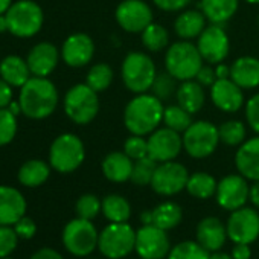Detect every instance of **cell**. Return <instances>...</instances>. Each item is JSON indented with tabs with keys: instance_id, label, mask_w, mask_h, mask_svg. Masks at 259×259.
Segmentation results:
<instances>
[{
	"instance_id": "obj_1",
	"label": "cell",
	"mask_w": 259,
	"mask_h": 259,
	"mask_svg": "<svg viewBox=\"0 0 259 259\" xmlns=\"http://www.w3.org/2000/svg\"><path fill=\"white\" fill-rule=\"evenodd\" d=\"M165 107L162 101L150 93H139L130 101L123 110V123L132 135L147 136L163 122Z\"/></svg>"
},
{
	"instance_id": "obj_2",
	"label": "cell",
	"mask_w": 259,
	"mask_h": 259,
	"mask_svg": "<svg viewBox=\"0 0 259 259\" xmlns=\"http://www.w3.org/2000/svg\"><path fill=\"white\" fill-rule=\"evenodd\" d=\"M22 113L31 119H45L51 116L58 105V92L52 81L43 76H32L20 87Z\"/></svg>"
},
{
	"instance_id": "obj_3",
	"label": "cell",
	"mask_w": 259,
	"mask_h": 259,
	"mask_svg": "<svg viewBox=\"0 0 259 259\" xmlns=\"http://www.w3.org/2000/svg\"><path fill=\"white\" fill-rule=\"evenodd\" d=\"M204 60L195 45L188 40L172 43L165 55V67L177 81L195 79Z\"/></svg>"
},
{
	"instance_id": "obj_4",
	"label": "cell",
	"mask_w": 259,
	"mask_h": 259,
	"mask_svg": "<svg viewBox=\"0 0 259 259\" xmlns=\"http://www.w3.org/2000/svg\"><path fill=\"white\" fill-rule=\"evenodd\" d=\"M120 75L125 87L136 95L147 93L157 76L156 64L144 52H130L122 61Z\"/></svg>"
},
{
	"instance_id": "obj_5",
	"label": "cell",
	"mask_w": 259,
	"mask_h": 259,
	"mask_svg": "<svg viewBox=\"0 0 259 259\" xmlns=\"http://www.w3.org/2000/svg\"><path fill=\"white\" fill-rule=\"evenodd\" d=\"M85 157V148L82 141L72 135V133H64L58 136L49 150V162L51 166L61 172V174H69L73 172L81 166Z\"/></svg>"
},
{
	"instance_id": "obj_6",
	"label": "cell",
	"mask_w": 259,
	"mask_h": 259,
	"mask_svg": "<svg viewBox=\"0 0 259 259\" xmlns=\"http://www.w3.org/2000/svg\"><path fill=\"white\" fill-rule=\"evenodd\" d=\"M98 248L108 259H122L136 248V232L128 223H110L99 233Z\"/></svg>"
},
{
	"instance_id": "obj_7",
	"label": "cell",
	"mask_w": 259,
	"mask_h": 259,
	"mask_svg": "<svg viewBox=\"0 0 259 259\" xmlns=\"http://www.w3.org/2000/svg\"><path fill=\"white\" fill-rule=\"evenodd\" d=\"M8 31L20 38L35 35L43 26V10L32 0H19L7 11Z\"/></svg>"
},
{
	"instance_id": "obj_8",
	"label": "cell",
	"mask_w": 259,
	"mask_h": 259,
	"mask_svg": "<svg viewBox=\"0 0 259 259\" xmlns=\"http://www.w3.org/2000/svg\"><path fill=\"white\" fill-rule=\"evenodd\" d=\"M64 111L78 125L90 123L99 111L98 92L87 84L73 85L64 96Z\"/></svg>"
},
{
	"instance_id": "obj_9",
	"label": "cell",
	"mask_w": 259,
	"mask_h": 259,
	"mask_svg": "<svg viewBox=\"0 0 259 259\" xmlns=\"http://www.w3.org/2000/svg\"><path fill=\"white\" fill-rule=\"evenodd\" d=\"M183 148L194 159H206L215 153L220 144L218 126L209 120L192 122L183 133Z\"/></svg>"
},
{
	"instance_id": "obj_10",
	"label": "cell",
	"mask_w": 259,
	"mask_h": 259,
	"mask_svg": "<svg viewBox=\"0 0 259 259\" xmlns=\"http://www.w3.org/2000/svg\"><path fill=\"white\" fill-rule=\"evenodd\" d=\"M99 241V233L90 220L75 218L69 221L63 230V244L66 250L75 256H89Z\"/></svg>"
},
{
	"instance_id": "obj_11",
	"label": "cell",
	"mask_w": 259,
	"mask_h": 259,
	"mask_svg": "<svg viewBox=\"0 0 259 259\" xmlns=\"http://www.w3.org/2000/svg\"><path fill=\"white\" fill-rule=\"evenodd\" d=\"M188 179V169L182 163L169 160L157 165L151 180V188L159 195L171 197L186 189Z\"/></svg>"
},
{
	"instance_id": "obj_12",
	"label": "cell",
	"mask_w": 259,
	"mask_h": 259,
	"mask_svg": "<svg viewBox=\"0 0 259 259\" xmlns=\"http://www.w3.org/2000/svg\"><path fill=\"white\" fill-rule=\"evenodd\" d=\"M136 251L142 259H163L171 251V242L166 230L144 224L136 232Z\"/></svg>"
},
{
	"instance_id": "obj_13",
	"label": "cell",
	"mask_w": 259,
	"mask_h": 259,
	"mask_svg": "<svg viewBox=\"0 0 259 259\" xmlns=\"http://www.w3.org/2000/svg\"><path fill=\"white\" fill-rule=\"evenodd\" d=\"M226 229L227 236L235 244H251L259 236V215L254 209L242 206L232 210Z\"/></svg>"
},
{
	"instance_id": "obj_14",
	"label": "cell",
	"mask_w": 259,
	"mask_h": 259,
	"mask_svg": "<svg viewBox=\"0 0 259 259\" xmlns=\"http://www.w3.org/2000/svg\"><path fill=\"white\" fill-rule=\"evenodd\" d=\"M116 22L130 34L142 32L153 23V11L144 0H123L116 8Z\"/></svg>"
},
{
	"instance_id": "obj_15",
	"label": "cell",
	"mask_w": 259,
	"mask_h": 259,
	"mask_svg": "<svg viewBox=\"0 0 259 259\" xmlns=\"http://www.w3.org/2000/svg\"><path fill=\"white\" fill-rule=\"evenodd\" d=\"M197 48L206 63L220 64L229 55L230 41L221 25L212 23L210 26H206L204 31L197 38Z\"/></svg>"
},
{
	"instance_id": "obj_16",
	"label": "cell",
	"mask_w": 259,
	"mask_h": 259,
	"mask_svg": "<svg viewBox=\"0 0 259 259\" xmlns=\"http://www.w3.org/2000/svg\"><path fill=\"white\" fill-rule=\"evenodd\" d=\"M183 150V138L172 128H157L148 138V156L157 163L174 160Z\"/></svg>"
},
{
	"instance_id": "obj_17",
	"label": "cell",
	"mask_w": 259,
	"mask_h": 259,
	"mask_svg": "<svg viewBox=\"0 0 259 259\" xmlns=\"http://www.w3.org/2000/svg\"><path fill=\"white\" fill-rule=\"evenodd\" d=\"M215 195H217V203L223 209L232 212L245 206L250 195V188L244 176L230 174L221 179V182L217 186Z\"/></svg>"
},
{
	"instance_id": "obj_18",
	"label": "cell",
	"mask_w": 259,
	"mask_h": 259,
	"mask_svg": "<svg viewBox=\"0 0 259 259\" xmlns=\"http://www.w3.org/2000/svg\"><path fill=\"white\" fill-rule=\"evenodd\" d=\"M93 54H95L93 40L82 32L69 35L61 48V57L64 63L70 67L87 66L92 61Z\"/></svg>"
},
{
	"instance_id": "obj_19",
	"label": "cell",
	"mask_w": 259,
	"mask_h": 259,
	"mask_svg": "<svg viewBox=\"0 0 259 259\" xmlns=\"http://www.w3.org/2000/svg\"><path fill=\"white\" fill-rule=\"evenodd\" d=\"M210 99L213 105L226 113H236L244 105L242 89L230 78L217 79L210 87Z\"/></svg>"
},
{
	"instance_id": "obj_20",
	"label": "cell",
	"mask_w": 259,
	"mask_h": 259,
	"mask_svg": "<svg viewBox=\"0 0 259 259\" xmlns=\"http://www.w3.org/2000/svg\"><path fill=\"white\" fill-rule=\"evenodd\" d=\"M26 213L23 194L13 186H0V226H14Z\"/></svg>"
},
{
	"instance_id": "obj_21",
	"label": "cell",
	"mask_w": 259,
	"mask_h": 259,
	"mask_svg": "<svg viewBox=\"0 0 259 259\" xmlns=\"http://www.w3.org/2000/svg\"><path fill=\"white\" fill-rule=\"evenodd\" d=\"M58 49L51 43H38L34 46L28 55V66L34 76L46 78L51 75L58 64Z\"/></svg>"
},
{
	"instance_id": "obj_22",
	"label": "cell",
	"mask_w": 259,
	"mask_h": 259,
	"mask_svg": "<svg viewBox=\"0 0 259 259\" xmlns=\"http://www.w3.org/2000/svg\"><path fill=\"white\" fill-rule=\"evenodd\" d=\"M235 165L241 176L259 182V135L239 145L235 156Z\"/></svg>"
},
{
	"instance_id": "obj_23",
	"label": "cell",
	"mask_w": 259,
	"mask_h": 259,
	"mask_svg": "<svg viewBox=\"0 0 259 259\" xmlns=\"http://www.w3.org/2000/svg\"><path fill=\"white\" fill-rule=\"evenodd\" d=\"M227 238V229L217 217H206L197 226V241L207 251H218Z\"/></svg>"
},
{
	"instance_id": "obj_24",
	"label": "cell",
	"mask_w": 259,
	"mask_h": 259,
	"mask_svg": "<svg viewBox=\"0 0 259 259\" xmlns=\"http://www.w3.org/2000/svg\"><path fill=\"white\" fill-rule=\"evenodd\" d=\"M230 79L242 90L259 85V60L254 57H239L230 66Z\"/></svg>"
},
{
	"instance_id": "obj_25",
	"label": "cell",
	"mask_w": 259,
	"mask_h": 259,
	"mask_svg": "<svg viewBox=\"0 0 259 259\" xmlns=\"http://www.w3.org/2000/svg\"><path fill=\"white\" fill-rule=\"evenodd\" d=\"M135 160L123 151H113L102 160V172L107 180L113 183H123L132 179Z\"/></svg>"
},
{
	"instance_id": "obj_26",
	"label": "cell",
	"mask_w": 259,
	"mask_h": 259,
	"mask_svg": "<svg viewBox=\"0 0 259 259\" xmlns=\"http://www.w3.org/2000/svg\"><path fill=\"white\" fill-rule=\"evenodd\" d=\"M176 96H177V104L191 114L198 113L206 101L204 87L198 84L195 79L182 81V84L177 87Z\"/></svg>"
},
{
	"instance_id": "obj_27",
	"label": "cell",
	"mask_w": 259,
	"mask_h": 259,
	"mask_svg": "<svg viewBox=\"0 0 259 259\" xmlns=\"http://www.w3.org/2000/svg\"><path fill=\"white\" fill-rule=\"evenodd\" d=\"M31 75L28 61L17 55H10L0 63V76L13 87H23L31 79Z\"/></svg>"
},
{
	"instance_id": "obj_28",
	"label": "cell",
	"mask_w": 259,
	"mask_h": 259,
	"mask_svg": "<svg viewBox=\"0 0 259 259\" xmlns=\"http://www.w3.org/2000/svg\"><path fill=\"white\" fill-rule=\"evenodd\" d=\"M239 0H201L200 8L206 19L213 25L229 22L238 11Z\"/></svg>"
},
{
	"instance_id": "obj_29",
	"label": "cell",
	"mask_w": 259,
	"mask_h": 259,
	"mask_svg": "<svg viewBox=\"0 0 259 259\" xmlns=\"http://www.w3.org/2000/svg\"><path fill=\"white\" fill-rule=\"evenodd\" d=\"M206 16L201 11H185L174 22V31L182 40H192L200 37L206 28Z\"/></svg>"
},
{
	"instance_id": "obj_30",
	"label": "cell",
	"mask_w": 259,
	"mask_h": 259,
	"mask_svg": "<svg viewBox=\"0 0 259 259\" xmlns=\"http://www.w3.org/2000/svg\"><path fill=\"white\" fill-rule=\"evenodd\" d=\"M51 174V168L43 160H28L19 169V182L26 188L41 186Z\"/></svg>"
},
{
	"instance_id": "obj_31",
	"label": "cell",
	"mask_w": 259,
	"mask_h": 259,
	"mask_svg": "<svg viewBox=\"0 0 259 259\" xmlns=\"http://www.w3.org/2000/svg\"><path fill=\"white\" fill-rule=\"evenodd\" d=\"M183 220V210L179 204L172 201H165L160 203L153 209V224L163 229V230H171L177 227Z\"/></svg>"
},
{
	"instance_id": "obj_32",
	"label": "cell",
	"mask_w": 259,
	"mask_h": 259,
	"mask_svg": "<svg viewBox=\"0 0 259 259\" xmlns=\"http://www.w3.org/2000/svg\"><path fill=\"white\" fill-rule=\"evenodd\" d=\"M102 213L110 223H126L132 215V206L122 195L110 194L102 200Z\"/></svg>"
},
{
	"instance_id": "obj_33",
	"label": "cell",
	"mask_w": 259,
	"mask_h": 259,
	"mask_svg": "<svg viewBox=\"0 0 259 259\" xmlns=\"http://www.w3.org/2000/svg\"><path fill=\"white\" fill-rule=\"evenodd\" d=\"M217 186H218V183L210 174L195 172V174L189 176L186 191L195 198L206 200V198H210L212 195L217 194Z\"/></svg>"
},
{
	"instance_id": "obj_34",
	"label": "cell",
	"mask_w": 259,
	"mask_h": 259,
	"mask_svg": "<svg viewBox=\"0 0 259 259\" xmlns=\"http://www.w3.org/2000/svg\"><path fill=\"white\" fill-rule=\"evenodd\" d=\"M168 43L169 34L159 23H151L142 31V45L150 52H160L168 46Z\"/></svg>"
},
{
	"instance_id": "obj_35",
	"label": "cell",
	"mask_w": 259,
	"mask_h": 259,
	"mask_svg": "<svg viewBox=\"0 0 259 259\" xmlns=\"http://www.w3.org/2000/svg\"><path fill=\"white\" fill-rule=\"evenodd\" d=\"M220 142L227 147H239L245 142V125L241 120H227L218 126Z\"/></svg>"
},
{
	"instance_id": "obj_36",
	"label": "cell",
	"mask_w": 259,
	"mask_h": 259,
	"mask_svg": "<svg viewBox=\"0 0 259 259\" xmlns=\"http://www.w3.org/2000/svg\"><path fill=\"white\" fill-rule=\"evenodd\" d=\"M192 114L185 108L177 105H169L163 111V123L168 128H172L177 133H185L192 123Z\"/></svg>"
},
{
	"instance_id": "obj_37",
	"label": "cell",
	"mask_w": 259,
	"mask_h": 259,
	"mask_svg": "<svg viewBox=\"0 0 259 259\" xmlns=\"http://www.w3.org/2000/svg\"><path fill=\"white\" fill-rule=\"evenodd\" d=\"M113 81V69L107 63H98L95 64L85 78V84L92 87L95 92H104L110 87Z\"/></svg>"
},
{
	"instance_id": "obj_38",
	"label": "cell",
	"mask_w": 259,
	"mask_h": 259,
	"mask_svg": "<svg viewBox=\"0 0 259 259\" xmlns=\"http://www.w3.org/2000/svg\"><path fill=\"white\" fill-rule=\"evenodd\" d=\"M209 251L198 241H183L174 245L168 259H209Z\"/></svg>"
},
{
	"instance_id": "obj_39",
	"label": "cell",
	"mask_w": 259,
	"mask_h": 259,
	"mask_svg": "<svg viewBox=\"0 0 259 259\" xmlns=\"http://www.w3.org/2000/svg\"><path fill=\"white\" fill-rule=\"evenodd\" d=\"M157 165L159 163L154 159H151L150 156H147L144 159H139V160H135L132 179H130V180H132L138 186L151 185V180H153V176L156 172Z\"/></svg>"
},
{
	"instance_id": "obj_40",
	"label": "cell",
	"mask_w": 259,
	"mask_h": 259,
	"mask_svg": "<svg viewBox=\"0 0 259 259\" xmlns=\"http://www.w3.org/2000/svg\"><path fill=\"white\" fill-rule=\"evenodd\" d=\"M17 133V119L10 108H0V147L13 142Z\"/></svg>"
},
{
	"instance_id": "obj_41",
	"label": "cell",
	"mask_w": 259,
	"mask_h": 259,
	"mask_svg": "<svg viewBox=\"0 0 259 259\" xmlns=\"http://www.w3.org/2000/svg\"><path fill=\"white\" fill-rule=\"evenodd\" d=\"M176 78L172 75H169L168 72L163 73H157L154 82H153V95L157 96L160 101H166L169 99L176 92H177V85H176Z\"/></svg>"
},
{
	"instance_id": "obj_42",
	"label": "cell",
	"mask_w": 259,
	"mask_h": 259,
	"mask_svg": "<svg viewBox=\"0 0 259 259\" xmlns=\"http://www.w3.org/2000/svg\"><path fill=\"white\" fill-rule=\"evenodd\" d=\"M75 209L79 218L92 221L99 213V210H102V201H99V198L93 194H84L78 198Z\"/></svg>"
},
{
	"instance_id": "obj_43",
	"label": "cell",
	"mask_w": 259,
	"mask_h": 259,
	"mask_svg": "<svg viewBox=\"0 0 259 259\" xmlns=\"http://www.w3.org/2000/svg\"><path fill=\"white\" fill-rule=\"evenodd\" d=\"M123 153L133 160H139L148 156V141L144 136L132 135L123 142Z\"/></svg>"
},
{
	"instance_id": "obj_44",
	"label": "cell",
	"mask_w": 259,
	"mask_h": 259,
	"mask_svg": "<svg viewBox=\"0 0 259 259\" xmlns=\"http://www.w3.org/2000/svg\"><path fill=\"white\" fill-rule=\"evenodd\" d=\"M19 235L13 226H0V259L10 257L17 248Z\"/></svg>"
},
{
	"instance_id": "obj_45",
	"label": "cell",
	"mask_w": 259,
	"mask_h": 259,
	"mask_svg": "<svg viewBox=\"0 0 259 259\" xmlns=\"http://www.w3.org/2000/svg\"><path fill=\"white\" fill-rule=\"evenodd\" d=\"M245 119L250 128L259 135V93L251 96L245 104Z\"/></svg>"
},
{
	"instance_id": "obj_46",
	"label": "cell",
	"mask_w": 259,
	"mask_h": 259,
	"mask_svg": "<svg viewBox=\"0 0 259 259\" xmlns=\"http://www.w3.org/2000/svg\"><path fill=\"white\" fill-rule=\"evenodd\" d=\"M14 229L22 239H31L37 233V224L26 215L14 224Z\"/></svg>"
},
{
	"instance_id": "obj_47",
	"label": "cell",
	"mask_w": 259,
	"mask_h": 259,
	"mask_svg": "<svg viewBox=\"0 0 259 259\" xmlns=\"http://www.w3.org/2000/svg\"><path fill=\"white\" fill-rule=\"evenodd\" d=\"M154 5L162 10V11H166V13H176V11H182L185 10L189 4L191 0H153Z\"/></svg>"
},
{
	"instance_id": "obj_48",
	"label": "cell",
	"mask_w": 259,
	"mask_h": 259,
	"mask_svg": "<svg viewBox=\"0 0 259 259\" xmlns=\"http://www.w3.org/2000/svg\"><path fill=\"white\" fill-rule=\"evenodd\" d=\"M195 81L198 84H201L203 87H212V84L217 81V73H215V69L209 66H201V69L198 70L197 76H195Z\"/></svg>"
},
{
	"instance_id": "obj_49",
	"label": "cell",
	"mask_w": 259,
	"mask_h": 259,
	"mask_svg": "<svg viewBox=\"0 0 259 259\" xmlns=\"http://www.w3.org/2000/svg\"><path fill=\"white\" fill-rule=\"evenodd\" d=\"M13 85H10L2 76H0V108H8L13 102Z\"/></svg>"
},
{
	"instance_id": "obj_50",
	"label": "cell",
	"mask_w": 259,
	"mask_h": 259,
	"mask_svg": "<svg viewBox=\"0 0 259 259\" xmlns=\"http://www.w3.org/2000/svg\"><path fill=\"white\" fill-rule=\"evenodd\" d=\"M31 259H64V257H63V254L60 251H57V250H54L51 247H45V248L37 250L31 256Z\"/></svg>"
},
{
	"instance_id": "obj_51",
	"label": "cell",
	"mask_w": 259,
	"mask_h": 259,
	"mask_svg": "<svg viewBox=\"0 0 259 259\" xmlns=\"http://www.w3.org/2000/svg\"><path fill=\"white\" fill-rule=\"evenodd\" d=\"M250 244H235L233 250H232V257L233 259H250L251 256V250L248 247Z\"/></svg>"
},
{
	"instance_id": "obj_52",
	"label": "cell",
	"mask_w": 259,
	"mask_h": 259,
	"mask_svg": "<svg viewBox=\"0 0 259 259\" xmlns=\"http://www.w3.org/2000/svg\"><path fill=\"white\" fill-rule=\"evenodd\" d=\"M215 73H217V79H224V78H230V67L220 63L215 67Z\"/></svg>"
},
{
	"instance_id": "obj_53",
	"label": "cell",
	"mask_w": 259,
	"mask_h": 259,
	"mask_svg": "<svg viewBox=\"0 0 259 259\" xmlns=\"http://www.w3.org/2000/svg\"><path fill=\"white\" fill-rule=\"evenodd\" d=\"M248 198L251 200V203H253L256 207H259V182H254V185L250 188V195H248Z\"/></svg>"
},
{
	"instance_id": "obj_54",
	"label": "cell",
	"mask_w": 259,
	"mask_h": 259,
	"mask_svg": "<svg viewBox=\"0 0 259 259\" xmlns=\"http://www.w3.org/2000/svg\"><path fill=\"white\" fill-rule=\"evenodd\" d=\"M13 0H0V16H5L7 11L11 8Z\"/></svg>"
},
{
	"instance_id": "obj_55",
	"label": "cell",
	"mask_w": 259,
	"mask_h": 259,
	"mask_svg": "<svg viewBox=\"0 0 259 259\" xmlns=\"http://www.w3.org/2000/svg\"><path fill=\"white\" fill-rule=\"evenodd\" d=\"M142 224H153V210H145L141 215Z\"/></svg>"
},
{
	"instance_id": "obj_56",
	"label": "cell",
	"mask_w": 259,
	"mask_h": 259,
	"mask_svg": "<svg viewBox=\"0 0 259 259\" xmlns=\"http://www.w3.org/2000/svg\"><path fill=\"white\" fill-rule=\"evenodd\" d=\"M209 259H233V257H232V254H229V253L213 251V253L209 256Z\"/></svg>"
},
{
	"instance_id": "obj_57",
	"label": "cell",
	"mask_w": 259,
	"mask_h": 259,
	"mask_svg": "<svg viewBox=\"0 0 259 259\" xmlns=\"http://www.w3.org/2000/svg\"><path fill=\"white\" fill-rule=\"evenodd\" d=\"M8 108H10V110H11V111H13V113H14L16 116H17V114H19V113L22 111L20 102H11V104L8 105Z\"/></svg>"
},
{
	"instance_id": "obj_58",
	"label": "cell",
	"mask_w": 259,
	"mask_h": 259,
	"mask_svg": "<svg viewBox=\"0 0 259 259\" xmlns=\"http://www.w3.org/2000/svg\"><path fill=\"white\" fill-rule=\"evenodd\" d=\"M8 31V22H7V16H0V32Z\"/></svg>"
},
{
	"instance_id": "obj_59",
	"label": "cell",
	"mask_w": 259,
	"mask_h": 259,
	"mask_svg": "<svg viewBox=\"0 0 259 259\" xmlns=\"http://www.w3.org/2000/svg\"><path fill=\"white\" fill-rule=\"evenodd\" d=\"M244 2L250 4V5H257L259 4V0H244Z\"/></svg>"
},
{
	"instance_id": "obj_60",
	"label": "cell",
	"mask_w": 259,
	"mask_h": 259,
	"mask_svg": "<svg viewBox=\"0 0 259 259\" xmlns=\"http://www.w3.org/2000/svg\"><path fill=\"white\" fill-rule=\"evenodd\" d=\"M2 259H11V257H2Z\"/></svg>"
},
{
	"instance_id": "obj_61",
	"label": "cell",
	"mask_w": 259,
	"mask_h": 259,
	"mask_svg": "<svg viewBox=\"0 0 259 259\" xmlns=\"http://www.w3.org/2000/svg\"><path fill=\"white\" fill-rule=\"evenodd\" d=\"M257 23H259V19H257Z\"/></svg>"
}]
</instances>
